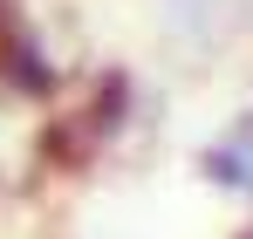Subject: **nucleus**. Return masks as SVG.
Returning <instances> with one entry per match:
<instances>
[{
  "instance_id": "obj_1",
  "label": "nucleus",
  "mask_w": 253,
  "mask_h": 239,
  "mask_svg": "<svg viewBox=\"0 0 253 239\" xmlns=\"http://www.w3.org/2000/svg\"><path fill=\"white\" fill-rule=\"evenodd\" d=\"M206 178L226 185V192H253V144H247V130L233 144H212L206 151Z\"/></svg>"
}]
</instances>
